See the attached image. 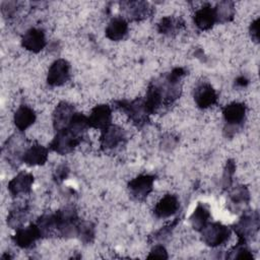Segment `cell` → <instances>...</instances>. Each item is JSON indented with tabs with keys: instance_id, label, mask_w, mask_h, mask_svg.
Here are the masks:
<instances>
[{
	"instance_id": "3",
	"label": "cell",
	"mask_w": 260,
	"mask_h": 260,
	"mask_svg": "<svg viewBox=\"0 0 260 260\" xmlns=\"http://www.w3.org/2000/svg\"><path fill=\"white\" fill-rule=\"evenodd\" d=\"M127 136L124 129L113 124L103 130L100 137L101 148L107 153H115L121 150L122 147L125 146Z\"/></svg>"
},
{
	"instance_id": "7",
	"label": "cell",
	"mask_w": 260,
	"mask_h": 260,
	"mask_svg": "<svg viewBox=\"0 0 260 260\" xmlns=\"http://www.w3.org/2000/svg\"><path fill=\"white\" fill-rule=\"evenodd\" d=\"M155 176L150 174H141L133 178L128 183V190L131 197L137 201H143L153 190Z\"/></svg>"
},
{
	"instance_id": "26",
	"label": "cell",
	"mask_w": 260,
	"mask_h": 260,
	"mask_svg": "<svg viewBox=\"0 0 260 260\" xmlns=\"http://www.w3.org/2000/svg\"><path fill=\"white\" fill-rule=\"evenodd\" d=\"M28 216V207L26 205H17L12 208L7 216V224L12 229H18L23 225Z\"/></svg>"
},
{
	"instance_id": "22",
	"label": "cell",
	"mask_w": 260,
	"mask_h": 260,
	"mask_svg": "<svg viewBox=\"0 0 260 260\" xmlns=\"http://www.w3.org/2000/svg\"><path fill=\"white\" fill-rule=\"evenodd\" d=\"M128 22L123 17H114L107 25L106 37L111 41H121L128 32Z\"/></svg>"
},
{
	"instance_id": "18",
	"label": "cell",
	"mask_w": 260,
	"mask_h": 260,
	"mask_svg": "<svg viewBox=\"0 0 260 260\" xmlns=\"http://www.w3.org/2000/svg\"><path fill=\"white\" fill-rule=\"evenodd\" d=\"M180 208V201L175 194H166L154 206L153 213L158 218H167L174 215Z\"/></svg>"
},
{
	"instance_id": "33",
	"label": "cell",
	"mask_w": 260,
	"mask_h": 260,
	"mask_svg": "<svg viewBox=\"0 0 260 260\" xmlns=\"http://www.w3.org/2000/svg\"><path fill=\"white\" fill-rule=\"evenodd\" d=\"M69 175V168L66 164H61L57 167V169L53 173V179L56 183L61 184Z\"/></svg>"
},
{
	"instance_id": "15",
	"label": "cell",
	"mask_w": 260,
	"mask_h": 260,
	"mask_svg": "<svg viewBox=\"0 0 260 260\" xmlns=\"http://www.w3.org/2000/svg\"><path fill=\"white\" fill-rule=\"evenodd\" d=\"M75 113L73 105L64 101L60 102L53 112V127L56 132L67 128Z\"/></svg>"
},
{
	"instance_id": "10",
	"label": "cell",
	"mask_w": 260,
	"mask_h": 260,
	"mask_svg": "<svg viewBox=\"0 0 260 260\" xmlns=\"http://www.w3.org/2000/svg\"><path fill=\"white\" fill-rule=\"evenodd\" d=\"M39 239H42V238L38 230V226L35 222L30 223L27 226L22 225L16 229V232L12 237L13 243L17 247L22 249L31 248Z\"/></svg>"
},
{
	"instance_id": "28",
	"label": "cell",
	"mask_w": 260,
	"mask_h": 260,
	"mask_svg": "<svg viewBox=\"0 0 260 260\" xmlns=\"http://www.w3.org/2000/svg\"><path fill=\"white\" fill-rule=\"evenodd\" d=\"M215 16H216V22H229L234 19L235 16V5L232 1H220L216 4L215 8Z\"/></svg>"
},
{
	"instance_id": "20",
	"label": "cell",
	"mask_w": 260,
	"mask_h": 260,
	"mask_svg": "<svg viewBox=\"0 0 260 260\" xmlns=\"http://www.w3.org/2000/svg\"><path fill=\"white\" fill-rule=\"evenodd\" d=\"M195 25L201 30L210 29L216 22V16L214 8L210 4H205L198 10H196L194 16Z\"/></svg>"
},
{
	"instance_id": "36",
	"label": "cell",
	"mask_w": 260,
	"mask_h": 260,
	"mask_svg": "<svg viewBox=\"0 0 260 260\" xmlns=\"http://www.w3.org/2000/svg\"><path fill=\"white\" fill-rule=\"evenodd\" d=\"M179 219H180V218H176L175 221H173V222H172L171 224H169L168 226L161 228L159 231H157V232L155 233V235L153 236V238H154L155 240H159V239H165L166 237H168V236L171 234V232H172V230L174 229V226H176V224H177V222L179 221Z\"/></svg>"
},
{
	"instance_id": "17",
	"label": "cell",
	"mask_w": 260,
	"mask_h": 260,
	"mask_svg": "<svg viewBox=\"0 0 260 260\" xmlns=\"http://www.w3.org/2000/svg\"><path fill=\"white\" fill-rule=\"evenodd\" d=\"M121 7L131 20H142L152 14V7L145 1L122 2Z\"/></svg>"
},
{
	"instance_id": "1",
	"label": "cell",
	"mask_w": 260,
	"mask_h": 260,
	"mask_svg": "<svg viewBox=\"0 0 260 260\" xmlns=\"http://www.w3.org/2000/svg\"><path fill=\"white\" fill-rule=\"evenodd\" d=\"M114 104L115 108L123 111L136 127L141 128L149 122V113L146 110L144 98L139 96L133 101L121 100Z\"/></svg>"
},
{
	"instance_id": "8",
	"label": "cell",
	"mask_w": 260,
	"mask_h": 260,
	"mask_svg": "<svg viewBox=\"0 0 260 260\" xmlns=\"http://www.w3.org/2000/svg\"><path fill=\"white\" fill-rule=\"evenodd\" d=\"M81 139L75 136L68 129H62L57 131L55 137L49 144V149L57 152L58 154L64 155L70 153L74 148L81 143Z\"/></svg>"
},
{
	"instance_id": "38",
	"label": "cell",
	"mask_w": 260,
	"mask_h": 260,
	"mask_svg": "<svg viewBox=\"0 0 260 260\" xmlns=\"http://www.w3.org/2000/svg\"><path fill=\"white\" fill-rule=\"evenodd\" d=\"M177 142H178L177 137H175V136L172 135V134H167V135L164 136V138H162L161 145H162V148H164V149H167V147H168L169 149H172V148H174V147L176 146Z\"/></svg>"
},
{
	"instance_id": "37",
	"label": "cell",
	"mask_w": 260,
	"mask_h": 260,
	"mask_svg": "<svg viewBox=\"0 0 260 260\" xmlns=\"http://www.w3.org/2000/svg\"><path fill=\"white\" fill-rule=\"evenodd\" d=\"M259 17L256 18L254 21L251 22L250 24V27H249V32H250V36L252 38V40L256 43H258L259 41Z\"/></svg>"
},
{
	"instance_id": "11",
	"label": "cell",
	"mask_w": 260,
	"mask_h": 260,
	"mask_svg": "<svg viewBox=\"0 0 260 260\" xmlns=\"http://www.w3.org/2000/svg\"><path fill=\"white\" fill-rule=\"evenodd\" d=\"M193 96L197 107L200 109H207L217 102V92L213 86L206 81L197 83L193 91Z\"/></svg>"
},
{
	"instance_id": "34",
	"label": "cell",
	"mask_w": 260,
	"mask_h": 260,
	"mask_svg": "<svg viewBox=\"0 0 260 260\" xmlns=\"http://www.w3.org/2000/svg\"><path fill=\"white\" fill-rule=\"evenodd\" d=\"M17 2L15 1H4L1 3V12L4 17H12L17 11Z\"/></svg>"
},
{
	"instance_id": "6",
	"label": "cell",
	"mask_w": 260,
	"mask_h": 260,
	"mask_svg": "<svg viewBox=\"0 0 260 260\" xmlns=\"http://www.w3.org/2000/svg\"><path fill=\"white\" fill-rule=\"evenodd\" d=\"M26 148L25 137L20 133H15L6 140L3 146V152L7 161L11 166L17 167L22 162V156Z\"/></svg>"
},
{
	"instance_id": "25",
	"label": "cell",
	"mask_w": 260,
	"mask_h": 260,
	"mask_svg": "<svg viewBox=\"0 0 260 260\" xmlns=\"http://www.w3.org/2000/svg\"><path fill=\"white\" fill-rule=\"evenodd\" d=\"M41 234V238H51L57 236L54 213H45L35 222Z\"/></svg>"
},
{
	"instance_id": "31",
	"label": "cell",
	"mask_w": 260,
	"mask_h": 260,
	"mask_svg": "<svg viewBox=\"0 0 260 260\" xmlns=\"http://www.w3.org/2000/svg\"><path fill=\"white\" fill-rule=\"evenodd\" d=\"M226 258L230 259H253L252 251L247 247V243L238 242L236 246H234L230 253L226 254Z\"/></svg>"
},
{
	"instance_id": "13",
	"label": "cell",
	"mask_w": 260,
	"mask_h": 260,
	"mask_svg": "<svg viewBox=\"0 0 260 260\" xmlns=\"http://www.w3.org/2000/svg\"><path fill=\"white\" fill-rule=\"evenodd\" d=\"M246 106L243 103L233 102L222 109V116L229 128L240 127L246 118Z\"/></svg>"
},
{
	"instance_id": "23",
	"label": "cell",
	"mask_w": 260,
	"mask_h": 260,
	"mask_svg": "<svg viewBox=\"0 0 260 260\" xmlns=\"http://www.w3.org/2000/svg\"><path fill=\"white\" fill-rule=\"evenodd\" d=\"M210 217H211V214H210L209 207L206 204L200 202L198 203V205L190 215L189 220L192 228L195 231L200 232L209 222Z\"/></svg>"
},
{
	"instance_id": "39",
	"label": "cell",
	"mask_w": 260,
	"mask_h": 260,
	"mask_svg": "<svg viewBox=\"0 0 260 260\" xmlns=\"http://www.w3.org/2000/svg\"><path fill=\"white\" fill-rule=\"evenodd\" d=\"M248 83H249V79L244 75H240L235 79V85L238 87H245L248 85Z\"/></svg>"
},
{
	"instance_id": "9",
	"label": "cell",
	"mask_w": 260,
	"mask_h": 260,
	"mask_svg": "<svg viewBox=\"0 0 260 260\" xmlns=\"http://www.w3.org/2000/svg\"><path fill=\"white\" fill-rule=\"evenodd\" d=\"M70 78V64L65 59L55 60L49 70L47 75V83L50 86H60L68 81Z\"/></svg>"
},
{
	"instance_id": "21",
	"label": "cell",
	"mask_w": 260,
	"mask_h": 260,
	"mask_svg": "<svg viewBox=\"0 0 260 260\" xmlns=\"http://www.w3.org/2000/svg\"><path fill=\"white\" fill-rule=\"evenodd\" d=\"M36 119V112L26 105L19 106L13 116L14 125L20 132L26 130L29 126H31L35 123Z\"/></svg>"
},
{
	"instance_id": "19",
	"label": "cell",
	"mask_w": 260,
	"mask_h": 260,
	"mask_svg": "<svg viewBox=\"0 0 260 260\" xmlns=\"http://www.w3.org/2000/svg\"><path fill=\"white\" fill-rule=\"evenodd\" d=\"M49 156V149L44 145L34 142L30 146H28L22 156V162L27 166H43Z\"/></svg>"
},
{
	"instance_id": "30",
	"label": "cell",
	"mask_w": 260,
	"mask_h": 260,
	"mask_svg": "<svg viewBox=\"0 0 260 260\" xmlns=\"http://www.w3.org/2000/svg\"><path fill=\"white\" fill-rule=\"evenodd\" d=\"M229 197L234 204H247L250 200V193L245 185H237L231 189Z\"/></svg>"
},
{
	"instance_id": "5",
	"label": "cell",
	"mask_w": 260,
	"mask_h": 260,
	"mask_svg": "<svg viewBox=\"0 0 260 260\" xmlns=\"http://www.w3.org/2000/svg\"><path fill=\"white\" fill-rule=\"evenodd\" d=\"M201 240L211 248L226 243L231 236V229L218 221L208 222L201 231Z\"/></svg>"
},
{
	"instance_id": "16",
	"label": "cell",
	"mask_w": 260,
	"mask_h": 260,
	"mask_svg": "<svg viewBox=\"0 0 260 260\" xmlns=\"http://www.w3.org/2000/svg\"><path fill=\"white\" fill-rule=\"evenodd\" d=\"M32 184L34 176L30 173L20 172L9 181L8 191L14 197L28 194L31 191Z\"/></svg>"
},
{
	"instance_id": "27",
	"label": "cell",
	"mask_w": 260,
	"mask_h": 260,
	"mask_svg": "<svg viewBox=\"0 0 260 260\" xmlns=\"http://www.w3.org/2000/svg\"><path fill=\"white\" fill-rule=\"evenodd\" d=\"M183 26H184V21L182 18L165 16L157 23V30L159 34L171 36L176 34Z\"/></svg>"
},
{
	"instance_id": "35",
	"label": "cell",
	"mask_w": 260,
	"mask_h": 260,
	"mask_svg": "<svg viewBox=\"0 0 260 260\" xmlns=\"http://www.w3.org/2000/svg\"><path fill=\"white\" fill-rule=\"evenodd\" d=\"M147 258L148 259H155V258L168 259L169 255H168V252H167L166 248L161 244H157V245H154V247H152V249L150 250Z\"/></svg>"
},
{
	"instance_id": "24",
	"label": "cell",
	"mask_w": 260,
	"mask_h": 260,
	"mask_svg": "<svg viewBox=\"0 0 260 260\" xmlns=\"http://www.w3.org/2000/svg\"><path fill=\"white\" fill-rule=\"evenodd\" d=\"M90 128L89 123H88V119L86 116H84L81 113L76 112L74 114V116L72 117L69 125L67 126V128L70 132H72L75 136H77L78 138H80L81 140H83V138L86 135L87 130Z\"/></svg>"
},
{
	"instance_id": "2",
	"label": "cell",
	"mask_w": 260,
	"mask_h": 260,
	"mask_svg": "<svg viewBox=\"0 0 260 260\" xmlns=\"http://www.w3.org/2000/svg\"><path fill=\"white\" fill-rule=\"evenodd\" d=\"M56 231L58 237L70 238L76 237V229L79 222L78 214L73 206H66L55 213Z\"/></svg>"
},
{
	"instance_id": "29",
	"label": "cell",
	"mask_w": 260,
	"mask_h": 260,
	"mask_svg": "<svg viewBox=\"0 0 260 260\" xmlns=\"http://www.w3.org/2000/svg\"><path fill=\"white\" fill-rule=\"evenodd\" d=\"M76 237L84 244H90L95 237V226L90 221H79L76 229Z\"/></svg>"
},
{
	"instance_id": "12",
	"label": "cell",
	"mask_w": 260,
	"mask_h": 260,
	"mask_svg": "<svg viewBox=\"0 0 260 260\" xmlns=\"http://www.w3.org/2000/svg\"><path fill=\"white\" fill-rule=\"evenodd\" d=\"M87 119L90 128L103 131L112 124V109L106 104L98 105L91 109Z\"/></svg>"
},
{
	"instance_id": "14",
	"label": "cell",
	"mask_w": 260,
	"mask_h": 260,
	"mask_svg": "<svg viewBox=\"0 0 260 260\" xmlns=\"http://www.w3.org/2000/svg\"><path fill=\"white\" fill-rule=\"evenodd\" d=\"M47 45L46 36L43 29L38 27H30L21 38V46L32 53H39Z\"/></svg>"
},
{
	"instance_id": "4",
	"label": "cell",
	"mask_w": 260,
	"mask_h": 260,
	"mask_svg": "<svg viewBox=\"0 0 260 260\" xmlns=\"http://www.w3.org/2000/svg\"><path fill=\"white\" fill-rule=\"evenodd\" d=\"M259 214L257 211H246L241 218L233 225V230L240 242L247 243L259 230Z\"/></svg>"
},
{
	"instance_id": "32",
	"label": "cell",
	"mask_w": 260,
	"mask_h": 260,
	"mask_svg": "<svg viewBox=\"0 0 260 260\" xmlns=\"http://www.w3.org/2000/svg\"><path fill=\"white\" fill-rule=\"evenodd\" d=\"M236 171V164L233 159H229L226 161L224 171H223V175H222V185L223 188H228L231 186L232 182H233V176L235 174Z\"/></svg>"
}]
</instances>
